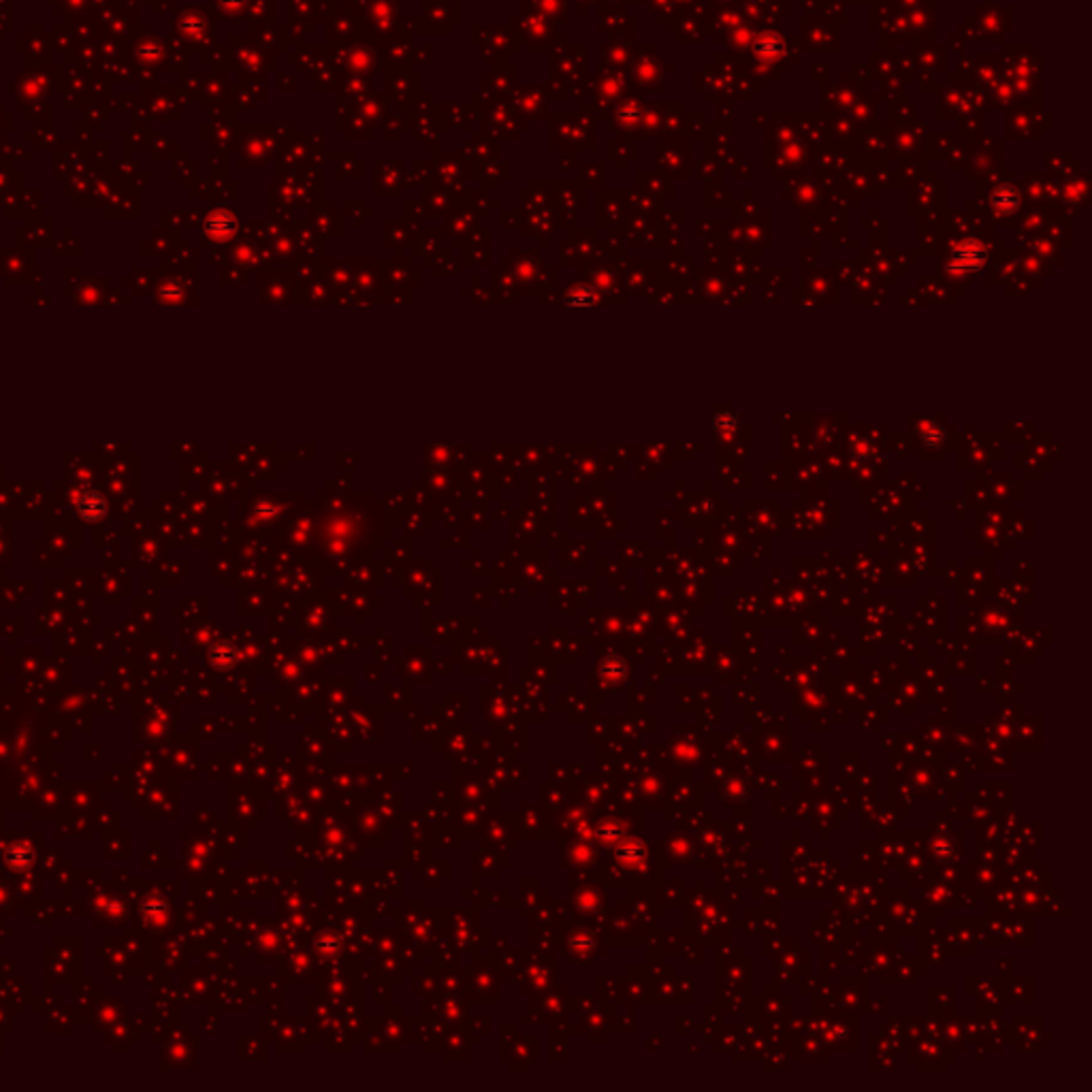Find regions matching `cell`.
Returning <instances> with one entry per match:
<instances>
[{"label": "cell", "instance_id": "7a4b0ae2", "mask_svg": "<svg viewBox=\"0 0 1092 1092\" xmlns=\"http://www.w3.org/2000/svg\"><path fill=\"white\" fill-rule=\"evenodd\" d=\"M756 56L764 62H777L786 54V41L777 33H764L756 39Z\"/></svg>", "mask_w": 1092, "mask_h": 1092}, {"label": "cell", "instance_id": "5b68a950", "mask_svg": "<svg viewBox=\"0 0 1092 1092\" xmlns=\"http://www.w3.org/2000/svg\"><path fill=\"white\" fill-rule=\"evenodd\" d=\"M567 301L574 303V306H587V303H593V301H596V297H593V293H583V294H580V293H572V294H570V299H567Z\"/></svg>", "mask_w": 1092, "mask_h": 1092}, {"label": "cell", "instance_id": "6da1fadb", "mask_svg": "<svg viewBox=\"0 0 1092 1092\" xmlns=\"http://www.w3.org/2000/svg\"><path fill=\"white\" fill-rule=\"evenodd\" d=\"M988 261V250L982 241L977 240H966L962 244H958V248H954L950 258V265L954 267L956 271H979Z\"/></svg>", "mask_w": 1092, "mask_h": 1092}, {"label": "cell", "instance_id": "277c9868", "mask_svg": "<svg viewBox=\"0 0 1092 1092\" xmlns=\"http://www.w3.org/2000/svg\"><path fill=\"white\" fill-rule=\"evenodd\" d=\"M80 510L84 519H88V521H97L101 514H105V500H103L98 493H88V496L81 497Z\"/></svg>", "mask_w": 1092, "mask_h": 1092}, {"label": "cell", "instance_id": "3957f363", "mask_svg": "<svg viewBox=\"0 0 1092 1092\" xmlns=\"http://www.w3.org/2000/svg\"><path fill=\"white\" fill-rule=\"evenodd\" d=\"M990 201H992V207L1003 216L1016 214V211L1020 210V193H1018L1016 186L1012 184L999 186V188L992 193Z\"/></svg>", "mask_w": 1092, "mask_h": 1092}]
</instances>
